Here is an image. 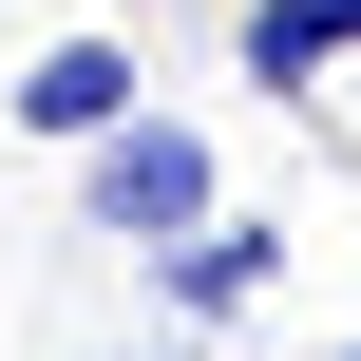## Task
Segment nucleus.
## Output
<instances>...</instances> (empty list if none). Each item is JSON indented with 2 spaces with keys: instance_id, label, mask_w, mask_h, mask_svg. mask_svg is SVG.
<instances>
[{
  "instance_id": "nucleus-5",
  "label": "nucleus",
  "mask_w": 361,
  "mask_h": 361,
  "mask_svg": "<svg viewBox=\"0 0 361 361\" xmlns=\"http://www.w3.org/2000/svg\"><path fill=\"white\" fill-rule=\"evenodd\" d=\"M133 361H209V343H133Z\"/></svg>"
},
{
  "instance_id": "nucleus-1",
  "label": "nucleus",
  "mask_w": 361,
  "mask_h": 361,
  "mask_svg": "<svg viewBox=\"0 0 361 361\" xmlns=\"http://www.w3.org/2000/svg\"><path fill=\"white\" fill-rule=\"evenodd\" d=\"M76 209L152 267V247H190V228L228 209V152H209L190 114H133V133H95V152H76Z\"/></svg>"
},
{
  "instance_id": "nucleus-2",
  "label": "nucleus",
  "mask_w": 361,
  "mask_h": 361,
  "mask_svg": "<svg viewBox=\"0 0 361 361\" xmlns=\"http://www.w3.org/2000/svg\"><path fill=\"white\" fill-rule=\"evenodd\" d=\"M152 286H171V343H209V324H247V305L286 286V228H247V209H209L190 247H152Z\"/></svg>"
},
{
  "instance_id": "nucleus-4",
  "label": "nucleus",
  "mask_w": 361,
  "mask_h": 361,
  "mask_svg": "<svg viewBox=\"0 0 361 361\" xmlns=\"http://www.w3.org/2000/svg\"><path fill=\"white\" fill-rule=\"evenodd\" d=\"M228 57H247L267 95H286V76H343V57H361V0H247V38H228Z\"/></svg>"
},
{
  "instance_id": "nucleus-3",
  "label": "nucleus",
  "mask_w": 361,
  "mask_h": 361,
  "mask_svg": "<svg viewBox=\"0 0 361 361\" xmlns=\"http://www.w3.org/2000/svg\"><path fill=\"white\" fill-rule=\"evenodd\" d=\"M152 114V76H133V38H57L38 76H19V133H57V152H95V133H133Z\"/></svg>"
},
{
  "instance_id": "nucleus-6",
  "label": "nucleus",
  "mask_w": 361,
  "mask_h": 361,
  "mask_svg": "<svg viewBox=\"0 0 361 361\" xmlns=\"http://www.w3.org/2000/svg\"><path fill=\"white\" fill-rule=\"evenodd\" d=\"M343 361H361V343H343Z\"/></svg>"
}]
</instances>
